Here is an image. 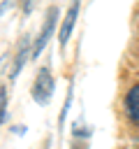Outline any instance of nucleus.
Instances as JSON below:
<instances>
[{
	"label": "nucleus",
	"instance_id": "20e7f679",
	"mask_svg": "<svg viewBox=\"0 0 139 149\" xmlns=\"http://www.w3.org/2000/svg\"><path fill=\"white\" fill-rule=\"evenodd\" d=\"M127 112H130V119L139 123V84L132 86L127 93Z\"/></svg>",
	"mask_w": 139,
	"mask_h": 149
},
{
	"label": "nucleus",
	"instance_id": "39448f33",
	"mask_svg": "<svg viewBox=\"0 0 139 149\" xmlns=\"http://www.w3.org/2000/svg\"><path fill=\"white\" fill-rule=\"evenodd\" d=\"M5 107H7V91L0 88V123H2V119H5Z\"/></svg>",
	"mask_w": 139,
	"mask_h": 149
},
{
	"label": "nucleus",
	"instance_id": "7ed1b4c3",
	"mask_svg": "<svg viewBox=\"0 0 139 149\" xmlns=\"http://www.w3.org/2000/svg\"><path fill=\"white\" fill-rule=\"evenodd\" d=\"M76 12H79V2H74L67 14H65V21H63V28H60V44L65 47L67 40H70V33H72V26H74V19H76Z\"/></svg>",
	"mask_w": 139,
	"mask_h": 149
},
{
	"label": "nucleus",
	"instance_id": "f03ea898",
	"mask_svg": "<svg viewBox=\"0 0 139 149\" xmlns=\"http://www.w3.org/2000/svg\"><path fill=\"white\" fill-rule=\"evenodd\" d=\"M56 9L51 7L49 9V19H46V23L42 26V33H39V37H37V44H35V56H39V51L44 49V44L49 42V35H51V30H53V26H56Z\"/></svg>",
	"mask_w": 139,
	"mask_h": 149
},
{
	"label": "nucleus",
	"instance_id": "f257e3e1",
	"mask_svg": "<svg viewBox=\"0 0 139 149\" xmlns=\"http://www.w3.org/2000/svg\"><path fill=\"white\" fill-rule=\"evenodd\" d=\"M51 93H53V77H51L49 68H42L35 77V84H32V98L39 105H46L51 100Z\"/></svg>",
	"mask_w": 139,
	"mask_h": 149
},
{
	"label": "nucleus",
	"instance_id": "423d86ee",
	"mask_svg": "<svg viewBox=\"0 0 139 149\" xmlns=\"http://www.w3.org/2000/svg\"><path fill=\"white\" fill-rule=\"evenodd\" d=\"M23 61H25V44L21 47V51H19V58H16V65H14V74L21 70V65H23Z\"/></svg>",
	"mask_w": 139,
	"mask_h": 149
}]
</instances>
